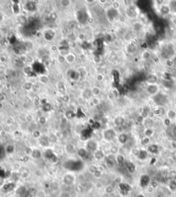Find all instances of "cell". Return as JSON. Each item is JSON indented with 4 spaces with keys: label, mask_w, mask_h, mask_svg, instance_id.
I'll return each instance as SVG.
<instances>
[{
    "label": "cell",
    "mask_w": 176,
    "mask_h": 197,
    "mask_svg": "<svg viewBox=\"0 0 176 197\" xmlns=\"http://www.w3.org/2000/svg\"><path fill=\"white\" fill-rule=\"evenodd\" d=\"M82 166L83 165H81V161H70V160L69 161H66L64 164V167L66 169H70L72 171L81 170Z\"/></svg>",
    "instance_id": "obj_1"
},
{
    "label": "cell",
    "mask_w": 176,
    "mask_h": 197,
    "mask_svg": "<svg viewBox=\"0 0 176 197\" xmlns=\"http://www.w3.org/2000/svg\"><path fill=\"white\" fill-rule=\"evenodd\" d=\"M103 137L107 141H113L116 137V132L112 129H107L103 132Z\"/></svg>",
    "instance_id": "obj_2"
},
{
    "label": "cell",
    "mask_w": 176,
    "mask_h": 197,
    "mask_svg": "<svg viewBox=\"0 0 176 197\" xmlns=\"http://www.w3.org/2000/svg\"><path fill=\"white\" fill-rule=\"evenodd\" d=\"M98 144L94 140H90L86 143L85 148L89 152H94L97 150Z\"/></svg>",
    "instance_id": "obj_3"
},
{
    "label": "cell",
    "mask_w": 176,
    "mask_h": 197,
    "mask_svg": "<svg viewBox=\"0 0 176 197\" xmlns=\"http://www.w3.org/2000/svg\"><path fill=\"white\" fill-rule=\"evenodd\" d=\"M159 86L157 84H153V85H148L146 88V91L149 94L151 95H156L158 94L159 92Z\"/></svg>",
    "instance_id": "obj_4"
},
{
    "label": "cell",
    "mask_w": 176,
    "mask_h": 197,
    "mask_svg": "<svg viewBox=\"0 0 176 197\" xmlns=\"http://www.w3.org/2000/svg\"><path fill=\"white\" fill-rule=\"evenodd\" d=\"M158 81V77L155 74H149L146 76V82L148 83V85L156 84Z\"/></svg>",
    "instance_id": "obj_5"
},
{
    "label": "cell",
    "mask_w": 176,
    "mask_h": 197,
    "mask_svg": "<svg viewBox=\"0 0 176 197\" xmlns=\"http://www.w3.org/2000/svg\"><path fill=\"white\" fill-rule=\"evenodd\" d=\"M150 183V177L147 174H143L142 175L140 179V184L141 187H145L148 186L149 184Z\"/></svg>",
    "instance_id": "obj_6"
},
{
    "label": "cell",
    "mask_w": 176,
    "mask_h": 197,
    "mask_svg": "<svg viewBox=\"0 0 176 197\" xmlns=\"http://www.w3.org/2000/svg\"><path fill=\"white\" fill-rule=\"evenodd\" d=\"M119 187L121 189V192L123 194H127V193L131 189V185L125 183H121L119 184Z\"/></svg>",
    "instance_id": "obj_7"
},
{
    "label": "cell",
    "mask_w": 176,
    "mask_h": 197,
    "mask_svg": "<svg viewBox=\"0 0 176 197\" xmlns=\"http://www.w3.org/2000/svg\"><path fill=\"white\" fill-rule=\"evenodd\" d=\"M155 101L158 105H164L166 102V96L162 94H156L155 95Z\"/></svg>",
    "instance_id": "obj_8"
},
{
    "label": "cell",
    "mask_w": 176,
    "mask_h": 197,
    "mask_svg": "<svg viewBox=\"0 0 176 197\" xmlns=\"http://www.w3.org/2000/svg\"><path fill=\"white\" fill-rule=\"evenodd\" d=\"M144 26L140 21H136L133 24V30L135 33H140L143 30Z\"/></svg>",
    "instance_id": "obj_9"
},
{
    "label": "cell",
    "mask_w": 176,
    "mask_h": 197,
    "mask_svg": "<svg viewBox=\"0 0 176 197\" xmlns=\"http://www.w3.org/2000/svg\"><path fill=\"white\" fill-rule=\"evenodd\" d=\"M127 15L131 17H136V15H137V8H136V6H134L133 5L129 6L128 8H127Z\"/></svg>",
    "instance_id": "obj_10"
},
{
    "label": "cell",
    "mask_w": 176,
    "mask_h": 197,
    "mask_svg": "<svg viewBox=\"0 0 176 197\" xmlns=\"http://www.w3.org/2000/svg\"><path fill=\"white\" fill-rule=\"evenodd\" d=\"M39 143L43 147L48 146L50 145V141H49V138L48 136H41L39 137Z\"/></svg>",
    "instance_id": "obj_11"
},
{
    "label": "cell",
    "mask_w": 176,
    "mask_h": 197,
    "mask_svg": "<svg viewBox=\"0 0 176 197\" xmlns=\"http://www.w3.org/2000/svg\"><path fill=\"white\" fill-rule=\"evenodd\" d=\"M116 163V159L113 157H108L106 159V164L109 167H113Z\"/></svg>",
    "instance_id": "obj_12"
},
{
    "label": "cell",
    "mask_w": 176,
    "mask_h": 197,
    "mask_svg": "<svg viewBox=\"0 0 176 197\" xmlns=\"http://www.w3.org/2000/svg\"><path fill=\"white\" fill-rule=\"evenodd\" d=\"M136 50H137V48H136V46L133 43H129L128 45L126 46V51H127V53H128V54H133V53H136Z\"/></svg>",
    "instance_id": "obj_13"
},
{
    "label": "cell",
    "mask_w": 176,
    "mask_h": 197,
    "mask_svg": "<svg viewBox=\"0 0 176 197\" xmlns=\"http://www.w3.org/2000/svg\"><path fill=\"white\" fill-rule=\"evenodd\" d=\"M65 150H66V152L68 154H74L75 152V146L73 144L68 143L65 147Z\"/></svg>",
    "instance_id": "obj_14"
},
{
    "label": "cell",
    "mask_w": 176,
    "mask_h": 197,
    "mask_svg": "<svg viewBox=\"0 0 176 197\" xmlns=\"http://www.w3.org/2000/svg\"><path fill=\"white\" fill-rule=\"evenodd\" d=\"M63 181H64L66 184L71 185L74 183V178L73 176H72L71 174H67V175H66V176L64 177V178H63Z\"/></svg>",
    "instance_id": "obj_15"
},
{
    "label": "cell",
    "mask_w": 176,
    "mask_h": 197,
    "mask_svg": "<svg viewBox=\"0 0 176 197\" xmlns=\"http://www.w3.org/2000/svg\"><path fill=\"white\" fill-rule=\"evenodd\" d=\"M89 152L86 150V148H80L78 150V155L81 159H86L87 157V154Z\"/></svg>",
    "instance_id": "obj_16"
},
{
    "label": "cell",
    "mask_w": 176,
    "mask_h": 197,
    "mask_svg": "<svg viewBox=\"0 0 176 197\" xmlns=\"http://www.w3.org/2000/svg\"><path fill=\"white\" fill-rule=\"evenodd\" d=\"M171 11L170 8L167 5H162L160 8V13H161L162 15H168Z\"/></svg>",
    "instance_id": "obj_17"
},
{
    "label": "cell",
    "mask_w": 176,
    "mask_h": 197,
    "mask_svg": "<svg viewBox=\"0 0 176 197\" xmlns=\"http://www.w3.org/2000/svg\"><path fill=\"white\" fill-rule=\"evenodd\" d=\"M94 157L96 160H98L100 161L101 159H103L105 157L104 155V153L102 150H97L96 151L94 152Z\"/></svg>",
    "instance_id": "obj_18"
},
{
    "label": "cell",
    "mask_w": 176,
    "mask_h": 197,
    "mask_svg": "<svg viewBox=\"0 0 176 197\" xmlns=\"http://www.w3.org/2000/svg\"><path fill=\"white\" fill-rule=\"evenodd\" d=\"M118 139L120 143L124 145V144L127 143V142L128 141V136L127 134L123 133V134H121L118 136Z\"/></svg>",
    "instance_id": "obj_19"
},
{
    "label": "cell",
    "mask_w": 176,
    "mask_h": 197,
    "mask_svg": "<svg viewBox=\"0 0 176 197\" xmlns=\"http://www.w3.org/2000/svg\"><path fill=\"white\" fill-rule=\"evenodd\" d=\"M114 124L116 125V126L120 127L121 126H123L125 123V119H124L123 117L122 116H117L114 119Z\"/></svg>",
    "instance_id": "obj_20"
},
{
    "label": "cell",
    "mask_w": 176,
    "mask_h": 197,
    "mask_svg": "<svg viewBox=\"0 0 176 197\" xmlns=\"http://www.w3.org/2000/svg\"><path fill=\"white\" fill-rule=\"evenodd\" d=\"M91 93L94 96H98L101 93V88L98 86H93L91 88Z\"/></svg>",
    "instance_id": "obj_21"
},
{
    "label": "cell",
    "mask_w": 176,
    "mask_h": 197,
    "mask_svg": "<svg viewBox=\"0 0 176 197\" xmlns=\"http://www.w3.org/2000/svg\"><path fill=\"white\" fill-rule=\"evenodd\" d=\"M158 146L157 145H151L148 147L147 152H150L151 154H157L158 152Z\"/></svg>",
    "instance_id": "obj_22"
},
{
    "label": "cell",
    "mask_w": 176,
    "mask_h": 197,
    "mask_svg": "<svg viewBox=\"0 0 176 197\" xmlns=\"http://www.w3.org/2000/svg\"><path fill=\"white\" fill-rule=\"evenodd\" d=\"M126 167H127V171H128L129 172H130V173H133V172L136 171V165L133 164V163H131V162H129V163H128L127 164Z\"/></svg>",
    "instance_id": "obj_23"
},
{
    "label": "cell",
    "mask_w": 176,
    "mask_h": 197,
    "mask_svg": "<svg viewBox=\"0 0 176 197\" xmlns=\"http://www.w3.org/2000/svg\"><path fill=\"white\" fill-rule=\"evenodd\" d=\"M76 57L72 53H69L66 57V60L68 61V63H72L75 61Z\"/></svg>",
    "instance_id": "obj_24"
},
{
    "label": "cell",
    "mask_w": 176,
    "mask_h": 197,
    "mask_svg": "<svg viewBox=\"0 0 176 197\" xmlns=\"http://www.w3.org/2000/svg\"><path fill=\"white\" fill-rule=\"evenodd\" d=\"M166 115L168 116V119L170 120H173L176 118V112L173 110H169V111L167 112Z\"/></svg>",
    "instance_id": "obj_25"
},
{
    "label": "cell",
    "mask_w": 176,
    "mask_h": 197,
    "mask_svg": "<svg viewBox=\"0 0 176 197\" xmlns=\"http://www.w3.org/2000/svg\"><path fill=\"white\" fill-rule=\"evenodd\" d=\"M147 155H148V153H147L146 151H145V150H140L138 154V157L141 160H144V159H146Z\"/></svg>",
    "instance_id": "obj_26"
},
{
    "label": "cell",
    "mask_w": 176,
    "mask_h": 197,
    "mask_svg": "<svg viewBox=\"0 0 176 197\" xmlns=\"http://www.w3.org/2000/svg\"><path fill=\"white\" fill-rule=\"evenodd\" d=\"M50 81V79H49V77H48V76L45 75H41L39 77V81H40L41 83H43V84H46V83H48Z\"/></svg>",
    "instance_id": "obj_27"
},
{
    "label": "cell",
    "mask_w": 176,
    "mask_h": 197,
    "mask_svg": "<svg viewBox=\"0 0 176 197\" xmlns=\"http://www.w3.org/2000/svg\"><path fill=\"white\" fill-rule=\"evenodd\" d=\"M141 57H142V59L143 60H148L151 57V53L148 51H144L142 53Z\"/></svg>",
    "instance_id": "obj_28"
},
{
    "label": "cell",
    "mask_w": 176,
    "mask_h": 197,
    "mask_svg": "<svg viewBox=\"0 0 176 197\" xmlns=\"http://www.w3.org/2000/svg\"><path fill=\"white\" fill-rule=\"evenodd\" d=\"M169 187L171 190L173 192H176V181L175 180H171L169 183Z\"/></svg>",
    "instance_id": "obj_29"
},
{
    "label": "cell",
    "mask_w": 176,
    "mask_h": 197,
    "mask_svg": "<svg viewBox=\"0 0 176 197\" xmlns=\"http://www.w3.org/2000/svg\"><path fill=\"white\" fill-rule=\"evenodd\" d=\"M116 162L118 163V164L119 165H122V164H124L125 163V157L123 156V155H118L117 156V157L116 158Z\"/></svg>",
    "instance_id": "obj_30"
},
{
    "label": "cell",
    "mask_w": 176,
    "mask_h": 197,
    "mask_svg": "<svg viewBox=\"0 0 176 197\" xmlns=\"http://www.w3.org/2000/svg\"><path fill=\"white\" fill-rule=\"evenodd\" d=\"M153 134H154V130L151 128H146V130H145V131H144V135H145L146 137H149H149L152 136Z\"/></svg>",
    "instance_id": "obj_31"
},
{
    "label": "cell",
    "mask_w": 176,
    "mask_h": 197,
    "mask_svg": "<svg viewBox=\"0 0 176 197\" xmlns=\"http://www.w3.org/2000/svg\"><path fill=\"white\" fill-rule=\"evenodd\" d=\"M32 157H34L35 159H38L41 157V152L39 150H34V151L32 152Z\"/></svg>",
    "instance_id": "obj_32"
},
{
    "label": "cell",
    "mask_w": 176,
    "mask_h": 197,
    "mask_svg": "<svg viewBox=\"0 0 176 197\" xmlns=\"http://www.w3.org/2000/svg\"><path fill=\"white\" fill-rule=\"evenodd\" d=\"M6 151L7 152L8 154H12L15 151V147L13 145H8L7 148L6 150Z\"/></svg>",
    "instance_id": "obj_33"
},
{
    "label": "cell",
    "mask_w": 176,
    "mask_h": 197,
    "mask_svg": "<svg viewBox=\"0 0 176 197\" xmlns=\"http://www.w3.org/2000/svg\"><path fill=\"white\" fill-rule=\"evenodd\" d=\"M70 1H68V0H63V1H61V5L63 7H68L70 5Z\"/></svg>",
    "instance_id": "obj_34"
},
{
    "label": "cell",
    "mask_w": 176,
    "mask_h": 197,
    "mask_svg": "<svg viewBox=\"0 0 176 197\" xmlns=\"http://www.w3.org/2000/svg\"><path fill=\"white\" fill-rule=\"evenodd\" d=\"M32 87H33V85H32V83H30V82H26V83L23 85V88L25 90H30L31 88H32Z\"/></svg>",
    "instance_id": "obj_35"
},
{
    "label": "cell",
    "mask_w": 176,
    "mask_h": 197,
    "mask_svg": "<svg viewBox=\"0 0 176 197\" xmlns=\"http://www.w3.org/2000/svg\"><path fill=\"white\" fill-rule=\"evenodd\" d=\"M57 61L59 63H63L65 62L66 61V57H64L63 55H59L57 57Z\"/></svg>",
    "instance_id": "obj_36"
},
{
    "label": "cell",
    "mask_w": 176,
    "mask_h": 197,
    "mask_svg": "<svg viewBox=\"0 0 176 197\" xmlns=\"http://www.w3.org/2000/svg\"><path fill=\"white\" fill-rule=\"evenodd\" d=\"M96 79L98 81H99V82L100 81H103V79H104V75H103V74H98L96 77Z\"/></svg>",
    "instance_id": "obj_37"
},
{
    "label": "cell",
    "mask_w": 176,
    "mask_h": 197,
    "mask_svg": "<svg viewBox=\"0 0 176 197\" xmlns=\"http://www.w3.org/2000/svg\"><path fill=\"white\" fill-rule=\"evenodd\" d=\"M149 141H150V139L149 137H144L142 140V145H148L149 143Z\"/></svg>",
    "instance_id": "obj_38"
},
{
    "label": "cell",
    "mask_w": 176,
    "mask_h": 197,
    "mask_svg": "<svg viewBox=\"0 0 176 197\" xmlns=\"http://www.w3.org/2000/svg\"><path fill=\"white\" fill-rule=\"evenodd\" d=\"M33 116L31 115V114H27L26 116H25V120L28 122H30V121H33Z\"/></svg>",
    "instance_id": "obj_39"
},
{
    "label": "cell",
    "mask_w": 176,
    "mask_h": 197,
    "mask_svg": "<svg viewBox=\"0 0 176 197\" xmlns=\"http://www.w3.org/2000/svg\"><path fill=\"white\" fill-rule=\"evenodd\" d=\"M50 18L52 21H55L56 19V18H57V15H56L55 13H52L50 15Z\"/></svg>",
    "instance_id": "obj_40"
},
{
    "label": "cell",
    "mask_w": 176,
    "mask_h": 197,
    "mask_svg": "<svg viewBox=\"0 0 176 197\" xmlns=\"http://www.w3.org/2000/svg\"><path fill=\"white\" fill-rule=\"evenodd\" d=\"M112 6H113V9L115 10H117L118 8L120 7V4L118 2H114L112 4Z\"/></svg>",
    "instance_id": "obj_41"
},
{
    "label": "cell",
    "mask_w": 176,
    "mask_h": 197,
    "mask_svg": "<svg viewBox=\"0 0 176 197\" xmlns=\"http://www.w3.org/2000/svg\"><path fill=\"white\" fill-rule=\"evenodd\" d=\"M92 102L94 105H98L100 104V100L98 97H94L93 99H92Z\"/></svg>",
    "instance_id": "obj_42"
},
{
    "label": "cell",
    "mask_w": 176,
    "mask_h": 197,
    "mask_svg": "<svg viewBox=\"0 0 176 197\" xmlns=\"http://www.w3.org/2000/svg\"><path fill=\"white\" fill-rule=\"evenodd\" d=\"M171 134L176 137V126H174L171 128Z\"/></svg>",
    "instance_id": "obj_43"
},
{
    "label": "cell",
    "mask_w": 176,
    "mask_h": 197,
    "mask_svg": "<svg viewBox=\"0 0 176 197\" xmlns=\"http://www.w3.org/2000/svg\"><path fill=\"white\" fill-rule=\"evenodd\" d=\"M136 121H137V122L138 123H140V124H141V123H142L144 121V117L143 116H142V115H140V116H138V117H137V119H136Z\"/></svg>",
    "instance_id": "obj_44"
},
{
    "label": "cell",
    "mask_w": 176,
    "mask_h": 197,
    "mask_svg": "<svg viewBox=\"0 0 176 197\" xmlns=\"http://www.w3.org/2000/svg\"><path fill=\"white\" fill-rule=\"evenodd\" d=\"M111 153H113V154H116V152H118V147H117L116 146L111 147Z\"/></svg>",
    "instance_id": "obj_45"
},
{
    "label": "cell",
    "mask_w": 176,
    "mask_h": 197,
    "mask_svg": "<svg viewBox=\"0 0 176 197\" xmlns=\"http://www.w3.org/2000/svg\"><path fill=\"white\" fill-rule=\"evenodd\" d=\"M45 122H46V119H45V117H40V119H39V123L41 124H45Z\"/></svg>",
    "instance_id": "obj_46"
},
{
    "label": "cell",
    "mask_w": 176,
    "mask_h": 197,
    "mask_svg": "<svg viewBox=\"0 0 176 197\" xmlns=\"http://www.w3.org/2000/svg\"><path fill=\"white\" fill-rule=\"evenodd\" d=\"M6 96L3 93H0V102L2 103V101H4L5 100Z\"/></svg>",
    "instance_id": "obj_47"
},
{
    "label": "cell",
    "mask_w": 176,
    "mask_h": 197,
    "mask_svg": "<svg viewBox=\"0 0 176 197\" xmlns=\"http://www.w3.org/2000/svg\"><path fill=\"white\" fill-rule=\"evenodd\" d=\"M66 98L69 100V99H70V96H68V95H67V94H65V95H63V96H62V100H63L64 102H66Z\"/></svg>",
    "instance_id": "obj_48"
},
{
    "label": "cell",
    "mask_w": 176,
    "mask_h": 197,
    "mask_svg": "<svg viewBox=\"0 0 176 197\" xmlns=\"http://www.w3.org/2000/svg\"><path fill=\"white\" fill-rule=\"evenodd\" d=\"M78 39H81V40H83V39H85V37H84V35H83V33H81V34L78 35Z\"/></svg>",
    "instance_id": "obj_49"
},
{
    "label": "cell",
    "mask_w": 176,
    "mask_h": 197,
    "mask_svg": "<svg viewBox=\"0 0 176 197\" xmlns=\"http://www.w3.org/2000/svg\"><path fill=\"white\" fill-rule=\"evenodd\" d=\"M173 65H175L176 66V57H175V58L173 59Z\"/></svg>",
    "instance_id": "obj_50"
},
{
    "label": "cell",
    "mask_w": 176,
    "mask_h": 197,
    "mask_svg": "<svg viewBox=\"0 0 176 197\" xmlns=\"http://www.w3.org/2000/svg\"><path fill=\"white\" fill-rule=\"evenodd\" d=\"M3 108V104L2 102H0V109H2Z\"/></svg>",
    "instance_id": "obj_51"
},
{
    "label": "cell",
    "mask_w": 176,
    "mask_h": 197,
    "mask_svg": "<svg viewBox=\"0 0 176 197\" xmlns=\"http://www.w3.org/2000/svg\"><path fill=\"white\" fill-rule=\"evenodd\" d=\"M138 197H144V196H142V195H140V196H138Z\"/></svg>",
    "instance_id": "obj_52"
},
{
    "label": "cell",
    "mask_w": 176,
    "mask_h": 197,
    "mask_svg": "<svg viewBox=\"0 0 176 197\" xmlns=\"http://www.w3.org/2000/svg\"><path fill=\"white\" fill-rule=\"evenodd\" d=\"M0 174H3V172H2V173H0Z\"/></svg>",
    "instance_id": "obj_53"
},
{
    "label": "cell",
    "mask_w": 176,
    "mask_h": 197,
    "mask_svg": "<svg viewBox=\"0 0 176 197\" xmlns=\"http://www.w3.org/2000/svg\"><path fill=\"white\" fill-rule=\"evenodd\" d=\"M0 83H1V81H0Z\"/></svg>",
    "instance_id": "obj_54"
}]
</instances>
